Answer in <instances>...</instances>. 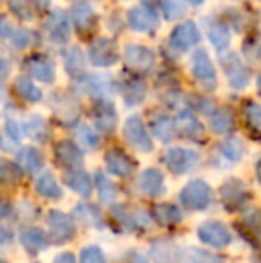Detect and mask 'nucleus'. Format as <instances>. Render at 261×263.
<instances>
[{
  "instance_id": "obj_8",
  "label": "nucleus",
  "mask_w": 261,
  "mask_h": 263,
  "mask_svg": "<svg viewBox=\"0 0 261 263\" xmlns=\"http://www.w3.org/2000/svg\"><path fill=\"white\" fill-rule=\"evenodd\" d=\"M45 31L54 45H66L72 34V20L68 13L63 9H54L47 18Z\"/></svg>"
},
{
  "instance_id": "obj_17",
  "label": "nucleus",
  "mask_w": 261,
  "mask_h": 263,
  "mask_svg": "<svg viewBox=\"0 0 261 263\" xmlns=\"http://www.w3.org/2000/svg\"><path fill=\"white\" fill-rule=\"evenodd\" d=\"M206 36H208L209 43L218 54H224L231 47V31L224 22L213 20L206 25Z\"/></svg>"
},
{
  "instance_id": "obj_49",
  "label": "nucleus",
  "mask_w": 261,
  "mask_h": 263,
  "mask_svg": "<svg viewBox=\"0 0 261 263\" xmlns=\"http://www.w3.org/2000/svg\"><path fill=\"white\" fill-rule=\"evenodd\" d=\"M16 4H13V9L16 14H20L22 18H25V20H29V18H32V13L31 11H25V7H27V2H24V0H14Z\"/></svg>"
},
{
  "instance_id": "obj_4",
  "label": "nucleus",
  "mask_w": 261,
  "mask_h": 263,
  "mask_svg": "<svg viewBox=\"0 0 261 263\" xmlns=\"http://www.w3.org/2000/svg\"><path fill=\"white\" fill-rule=\"evenodd\" d=\"M126 20L134 32H154L159 27V14L145 4L131 6L126 13Z\"/></svg>"
},
{
  "instance_id": "obj_41",
  "label": "nucleus",
  "mask_w": 261,
  "mask_h": 263,
  "mask_svg": "<svg viewBox=\"0 0 261 263\" xmlns=\"http://www.w3.org/2000/svg\"><path fill=\"white\" fill-rule=\"evenodd\" d=\"M244 118L252 131L261 133V104L254 101H249L244 106Z\"/></svg>"
},
{
  "instance_id": "obj_11",
  "label": "nucleus",
  "mask_w": 261,
  "mask_h": 263,
  "mask_svg": "<svg viewBox=\"0 0 261 263\" xmlns=\"http://www.w3.org/2000/svg\"><path fill=\"white\" fill-rule=\"evenodd\" d=\"M47 224H49V233L56 242H68L75 235V226L73 220L66 213L59 210H52L47 215Z\"/></svg>"
},
{
  "instance_id": "obj_22",
  "label": "nucleus",
  "mask_w": 261,
  "mask_h": 263,
  "mask_svg": "<svg viewBox=\"0 0 261 263\" xmlns=\"http://www.w3.org/2000/svg\"><path fill=\"white\" fill-rule=\"evenodd\" d=\"M106 166L111 174H115L116 177H126L131 174L132 170V161L124 151L120 149H111L106 153Z\"/></svg>"
},
{
  "instance_id": "obj_20",
  "label": "nucleus",
  "mask_w": 261,
  "mask_h": 263,
  "mask_svg": "<svg viewBox=\"0 0 261 263\" xmlns=\"http://www.w3.org/2000/svg\"><path fill=\"white\" fill-rule=\"evenodd\" d=\"M52 107L56 111L57 118L66 125L73 124L79 118V104H77V101H73L72 97H68L65 93L56 95V99L52 101Z\"/></svg>"
},
{
  "instance_id": "obj_48",
  "label": "nucleus",
  "mask_w": 261,
  "mask_h": 263,
  "mask_svg": "<svg viewBox=\"0 0 261 263\" xmlns=\"http://www.w3.org/2000/svg\"><path fill=\"white\" fill-rule=\"evenodd\" d=\"M14 32V27L11 25V22L6 16L0 14V38H11Z\"/></svg>"
},
{
  "instance_id": "obj_52",
  "label": "nucleus",
  "mask_w": 261,
  "mask_h": 263,
  "mask_svg": "<svg viewBox=\"0 0 261 263\" xmlns=\"http://www.w3.org/2000/svg\"><path fill=\"white\" fill-rule=\"evenodd\" d=\"M185 4H188V6H193V7H197V6H202V4L206 2V0H183Z\"/></svg>"
},
{
  "instance_id": "obj_36",
  "label": "nucleus",
  "mask_w": 261,
  "mask_h": 263,
  "mask_svg": "<svg viewBox=\"0 0 261 263\" xmlns=\"http://www.w3.org/2000/svg\"><path fill=\"white\" fill-rule=\"evenodd\" d=\"M25 133L31 136L32 140H47L49 138V125H47L45 118L39 115H31L25 122Z\"/></svg>"
},
{
  "instance_id": "obj_24",
  "label": "nucleus",
  "mask_w": 261,
  "mask_h": 263,
  "mask_svg": "<svg viewBox=\"0 0 261 263\" xmlns=\"http://www.w3.org/2000/svg\"><path fill=\"white\" fill-rule=\"evenodd\" d=\"M16 165L20 166V170H24V172H38L39 168L43 166V156L42 153H39L38 149H34V147H24V149H20L16 153Z\"/></svg>"
},
{
  "instance_id": "obj_43",
  "label": "nucleus",
  "mask_w": 261,
  "mask_h": 263,
  "mask_svg": "<svg viewBox=\"0 0 261 263\" xmlns=\"http://www.w3.org/2000/svg\"><path fill=\"white\" fill-rule=\"evenodd\" d=\"M186 263H224V258L208 253V251L192 247V249L186 253Z\"/></svg>"
},
{
  "instance_id": "obj_13",
  "label": "nucleus",
  "mask_w": 261,
  "mask_h": 263,
  "mask_svg": "<svg viewBox=\"0 0 261 263\" xmlns=\"http://www.w3.org/2000/svg\"><path fill=\"white\" fill-rule=\"evenodd\" d=\"M198 238L208 246L215 247V249H222V247L231 243V233L220 222H204L198 228Z\"/></svg>"
},
{
  "instance_id": "obj_9",
  "label": "nucleus",
  "mask_w": 261,
  "mask_h": 263,
  "mask_svg": "<svg viewBox=\"0 0 261 263\" xmlns=\"http://www.w3.org/2000/svg\"><path fill=\"white\" fill-rule=\"evenodd\" d=\"M163 161L172 172L181 176V174L195 168L198 163V154L192 149H185V147H172L165 153Z\"/></svg>"
},
{
  "instance_id": "obj_29",
  "label": "nucleus",
  "mask_w": 261,
  "mask_h": 263,
  "mask_svg": "<svg viewBox=\"0 0 261 263\" xmlns=\"http://www.w3.org/2000/svg\"><path fill=\"white\" fill-rule=\"evenodd\" d=\"M14 90L25 102H31V104H36L43 99V91L32 83L29 76H18L14 79Z\"/></svg>"
},
{
  "instance_id": "obj_5",
  "label": "nucleus",
  "mask_w": 261,
  "mask_h": 263,
  "mask_svg": "<svg viewBox=\"0 0 261 263\" xmlns=\"http://www.w3.org/2000/svg\"><path fill=\"white\" fill-rule=\"evenodd\" d=\"M88 61L97 68H109V66L116 65L118 61V47H116L115 40L111 38H102L95 40L91 43L90 50H88Z\"/></svg>"
},
{
  "instance_id": "obj_1",
  "label": "nucleus",
  "mask_w": 261,
  "mask_h": 263,
  "mask_svg": "<svg viewBox=\"0 0 261 263\" xmlns=\"http://www.w3.org/2000/svg\"><path fill=\"white\" fill-rule=\"evenodd\" d=\"M190 72L204 91H215L218 88V73L206 49H197L190 58Z\"/></svg>"
},
{
  "instance_id": "obj_15",
  "label": "nucleus",
  "mask_w": 261,
  "mask_h": 263,
  "mask_svg": "<svg viewBox=\"0 0 261 263\" xmlns=\"http://www.w3.org/2000/svg\"><path fill=\"white\" fill-rule=\"evenodd\" d=\"M220 199H222L224 206L227 210L234 211V210H240L247 202L249 192L244 183H240L238 179H231L220 188Z\"/></svg>"
},
{
  "instance_id": "obj_18",
  "label": "nucleus",
  "mask_w": 261,
  "mask_h": 263,
  "mask_svg": "<svg viewBox=\"0 0 261 263\" xmlns=\"http://www.w3.org/2000/svg\"><path fill=\"white\" fill-rule=\"evenodd\" d=\"M138 186L149 197H157L165 192V177L157 168H147L139 174Z\"/></svg>"
},
{
  "instance_id": "obj_42",
  "label": "nucleus",
  "mask_w": 261,
  "mask_h": 263,
  "mask_svg": "<svg viewBox=\"0 0 261 263\" xmlns=\"http://www.w3.org/2000/svg\"><path fill=\"white\" fill-rule=\"evenodd\" d=\"M77 138H79L81 145L88 151H95L98 147V135L90 125H81L79 131H77Z\"/></svg>"
},
{
  "instance_id": "obj_16",
  "label": "nucleus",
  "mask_w": 261,
  "mask_h": 263,
  "mask_svg": "<svg viewBox=\"0 0 261 263\" xmlns=\"http://www.w3.org/2000/svg\"><path fill=\"white\" fill-rule=\"evenodd\" d=\"M175 129L190 140L204 138V125L190 109H181L175 117Z\"/></svg>"
},
{
  "instance_id": "obj_54",
  "label": "nucleus",
  "mask_w": 261,
  "mask_h": 263,
  "mask_svg": "<svg viewBox=\"0 0 261 263\" xmlns=\"http://www.w3.org/2000/svg\"><path fill=\"white\" fill-rule=\"evenodd\" d=\"M34 4H38V6H47V4L50 2V0H32Z\"/></svg>"
},
{
  "instance_id": "obj_37",
  "label": "nucleus",
  "mask_w": 261,
  "mask_h": 263,
  "mask_svg": "<svg viewBox=\"0 0 261 263\" xmlns=\"http://www.w3.org/2000/svg\"><path fill=\"white\" fill-rule=\"evenodd\" d=\"M157 7H159L161 14L170 22L179 20L186 13V6L183 0H157Z\"/></svg>"
},
{
  "instance_id": "obj_34",
  "label": "nucleus",
  "mask_w": 261,
  "mask_h": 263,
  "mask_svg": "<svg viewBox=\"0 0 261 263\" xmlns=\"http://www.w3.org/2000/svg\"><path fill=\"white\" fill-rule=\"evenodd\" d=\"M211 131L215 135H227V133L233 131L234 127V118L233 115L229 113L227 109H215L211 113Z\"/></svg>"
},
{
  "instance_id": "obj_45",
  "label": "nucleus",
  "mask_w": 261,
  "mask_h": 263,
  "mask_svg": "<svg viewBox=\"0 0 261 263\" xmlns=\"http://www.w3.org/2000/svg\"><path fill=\"white\" fill-rule=\"evenodd\" d=\"M81 263H106L104 254L98 247L90 246L81 251Z\"/></svg>"
},
{
  "instance_id": "obj_56",
  "label": "nucleus",
  "mask_w": 261,
  "mask_h": 263,
  "mask_svg": "<svg viewBox=\"0 0 261 263\" xmlns=\"http://www.w3.org/2000/svg\"><path fill=\"white\" fill-rule=\"evenodd\" d=\"M258 54L261 55V42H259V45H258Z\"/></svg>"
},
{
  "instance_id": "obj_6",
  "label": "nucleus",
  "mask_w": 261,
  "mask_h": 263,
  "mask_svg": "<svg viewBox=\"0 0 261 263\" xmlns=\"http://www.w3.org/2000/svg\"><path fill=\"white\" fill-rule=\"evenodd\" d=\"M170 47L177 52H188L190 49L197 47L200 43V29L195 22L188 20L183 24L175 25L170 32Z\"/></svg>"
},
{
  "instance_id": "obj_51",
  "label": "nucleus",
  "mask_w": 261,
  "mask_h": 263,
  "mask_svg": "<svg viewBox=\"0 0 261 263\" xmlns=\"http://www.w3.org/2000/svg\"><path fill=\"white\" fill-rule=\"evenodd\" d=\"M54 263H75V258H73V254H70V253H61L54 258Z\"/></svg>"
},
{
  "instance_id": "obj_53",
  "label": "nucleus",
  "mask_w": 261,
  "mask_h": 263,
  "mask_svg": "<svg viewBox=\"0 0 261 263\" xmlns=\"http://www.w3.org/2000/svg\"><path fill=\"white\" fill-rule=\"evenodd\" d=\"M256 176H258V181L261 183V159L256 163Z\"/></svg>"
},
{
  "instance_id": "obj_35",
  "label": "nucleus",
  "mask_w": 261,
  "mask_h": 263,
  "mask_svg": "<svg viewBox=\"0 0 261 263\" xmlns=\"http://www.w3.org/2000/svg\"><path fill=\"white\" fill-rule=\"evenodd\" d=\"M218 153L229 161H240L245 153V145L240 138L231 136V138H226L218 143Z\"/></svg>"
},
{
  "instance_id": "obj_12",
  "label": "nucleus",
  "mask_w": 261,
  "mask_h": 263,
  "mask_svg": "<svg viewBox=\"0 0 261 263\" xmlns=\"http://www.w3.org/2000/svg\"><path fill=\"white\" fill-rule=\"evenodd\" d=\"M25 72L31 79L50 84L56 81V65L47 55H32L25 63Z\"/></svg>"
},
{
  "instance_id": "obj_30",
  "label": "nucleus",
  "mask_w": 261,
  "mask_h": 263,
  "mask_svg": "<svg viewBox=\"0 0 261 263\" xmlns=\"http://www.w3.org/2000/svg\"><path fill=\"white\" fill-rule=\"evenodd\" d=\"M152 215H154V220H156L157 224L167 226V228L181 224V220H183L181 210H179L177 206H174V204H168V202L157 204L156 208H154Z\"/></svg>"
},
{
  "instance_id": "obj_46",
  "label": "nucleus",
  "mask_w": 261,
  "mask_h": 263,
  "mask_svg": "<svg viewBox=\"0 0 261 263\" xmlns=\"http://www.w3.org/2000/svg\"><path fill=\"white\" fill-rule=\"evenodd\" d=\"M192 101H195V102H192L193 107H195L197 111H200V113H204V115H211L213 111L216 109L215 104H213V101H209V99L200 97V95H193Z\"/></svg>"
},
{
  "instance_id": "obj_57",
  "label": "nucleus",
  "mask_w": 261,
  "mask_h": 263,
  "mask_svg": "<svg viewBox=\"0 0 261 263\" xmlns=\"http://www.w3.org/2000/svg\"><path fill=\"white\" fill-rule=\"evenodd\" d=\"M138 263H145V261H143V260H139V258H138Z\"/></svg>"
},
{
  "instance_id": "obj_14",
  "label": "nucleus",
  "mask_w": 261,
  "mask_h": 263,
  "mask_svg": "<svg viewBox=\"0 0 261 263\" xmlns=\"http://www.w3.org/2000/svg\"><path fill=\"white\" fill-rule=\"evenodd\" d=\"M93 120L101 133L109 135V133L115 131L116 124H118V115H116V109H115V106H113V102H109L108 99H104V97L95 102Z\"/></svg>"
},
{
  "instance_id": "obj_38",
  "label": "nucleus",
  "mask_w": 261,
  "mask_h": 263,
  "mask_svg": "<svg viewBox=\"0 0 261 263\" xmlns=\"http://www.w3.org/2000/svg\"><path fill=\"white\" fill-rule=\"evenodd\" d=\"M95 183H97V190H98V197H101L102 202H113L116 197V190H115V184L108 179V176L102 172L95 174Z\"/></svg>"
},
{
  "instance_id": "obj_7",
  "label": "nucleus",
  "mask_w": 261,
  "mask_h": 263,
  "mask_svg": "<svg viewBox=\"0 0 261 263\" xmlns=\"http://www.w3.org/2000/svg\"><path fill=\"white\" fill-rule=\"evenodd\" d=\"M211 197H213L211 188L200 179L190 181L181 190V202L185 204V208L193 211H200L208 208L211 204Z\"/></svg>"
},
{
  "instance_id": "obj_26",
  "label": "nucleus",
  "mask_w": 261,
  "mask_h": 263,
  "mask_svg": "<svg viewBox=\"0 0 261 263\" xmlns=\"http://www.w3.org/2000/svg\"><path fill=\"white\" fill-rule=\"evenodd\" d=\"M120 93L127 106H138L147 95V84L142 79H129L120 86Z\"/></svg>"
},
{
  "instance_id": "obj_3",
  "label": "nucleus",
  "mask_w": 261,
  "mask_h": 263,
  "mask_svg": "<svg viewBox=\"0 0 261 263\" xmlns=\"http://www.w3.org/2000/svg\"><path fill=\"white\" fill-rule=\"evenodd\" d=\"M124 136H126L127 143L138 153H152L154 143L150 135L147 133V127L143 124V120L138 117V115H131L129 118L124 124Z\"/></svg>"
},
{
  "instance_id": "obj_27",
  "label": "nucleus",
  "mask_w": 261,
  "mask_h": 263,
  "mask_svg": "<svg viewBox=\"0 0 261 263\" xmlns=\"http://www.w3.org/2000/svg\"><path fill=\"white\" fill-rule=\"evenodd\" d=\"M81 88H84V91L90 95H98V97H104L106 93L111 88V79L108 76H102V73H84L83 79H81Z\"/></svg>"
},
{
  "instance_id": "obj_19",
  "label": "nucleus",
  "mask_w": 261,
  "mask_h": 263,
  "mask_svg": "<svg viewBox=\"0 0 261 263\" xmlns=\"http://www.w3.org/2000/svg\"><path fill=\"white\" fill-rule=\"evenodd\" d=\"M150 258L154 263H179L181 251L172 240H156L150 246Z\"/></svg>"
},
{
  "instance_id": "obj_44",
  "label": "nucleus",
  "mask_w": 261,
  "mask_h": 263,
  "mask_svg": "<svg viewBox=\"0 0 261 263\" xmlns=\"http://www.w3.org/2000/svg\"><path fill=\"white\" fill-rule=\"evenodd\" d=\"M32 42H34V32H32L31 29H14L13 36H11V43H13V47L18 50L29 47Z\"/></svg>"
},
{
  "instance_id": "obj_55",
  "label": "nucleus",
  "mask_w": 261,
  "mask_h": 263,
  "mask_svg": "<svg viewBox=\"0 0 261 263\" xmlns=\"http://www.w3.org/2000/svg\"><path fill=\"white\" fill-rule=\"evenodd\" d=\"M256 84H258V91L261 93V76L258 77V81H256Z\"/></svg>"
},
{
  "instance_id": "obj_10",
  "label": "nucleus",
  "mask_w": 261,
  "mask_h": 263,
  "mask_svg": "<svg viewBox=\"0 0 261 263\" xmlns=\"http://www.w3.org/2000/svg\"><path fill=\"white\" fill-rule=\"evenodd\" d=\"M124 61L126 65L132 70H139V72H145L150 70L156 63V54L145 45H139V43H129L124 49Z\"/></svg>"
},
{
  "instance_id": "obj_40",
  "label": "nucleus",
  "mask_w": 261,
  "mask_h": 263,
  "mask_svg": "<svg viewBox=\"0 0 261 263\" xmlns=\"http://www.w3.org/2000/svg\"><path fill=\"white\" fill-rule=\"evenodd\" d=\"M22 177L20 166L16 165V161H9V159H0V181L6 184H14L18 183Z\"/></svg>"
},
{
  "instance_id": "obj_47",
  "label": "nucleus",
  "mask_w": 261,
  "mask_h": 263,
  "mask_svg": "<svg viewBox=\"0 0 261 263\" xmlns=\"http://www.w3.org/2000/svg\"><path fill=\"white\" fill-rule=\"evenodd\" d=\"M6 133L13 142H18V140L22 138V127L14 118H9V117L6 118Z\"/></svg>"
},
{
  "instance_id": "obj_32",
  "label": "nucleus",
  "mask_w": 261,
  "mask_h": 263,
  "mask_svg": "<svg viewBox=\"0 0 261 263\" xmlns=\"http://www.w3.org/2000/svg\"><path fill=\"white\" fill-rule=\"evenodd\" d=\"M86 54L77 45L70 47L65 54V68L70 76H84V66H86Z\"/></svg>"
},
{
  "instance_id": "obj_28",
  "label": "nucleus",
  "mask_w": 261,
  "mask_h": 263,
  "mask_svg": "<svg viewBox=\"0 0 261 263\" xmlns=\"http://www.w3.org/2000/svg\"><path fill=\"white\" fill-rule=\"evenodd\" d=\"M150 129H152V135L156 138H159L161 142H170L175 136V120H172L167 115H154L152 120H150Z\"/></svg>"
},
{
  "instance_id": "obj_2",
  "label": "nucleus",
  "mask_w": 261,
  "mask_h": 263,
  "mask_svg": "<svg viewBox=\"0 0 261 263\" xmlns=\"http://www.w3.org/2000/svg\"><path fill=\"white\" fill-rule=\"evenodd\" d=\"M222 68L226 72L227 83L233 90L242 91L251 84V68L245 65V61L236 52L222 55Z\"/></svg>"
},
{
  "instance_id": "obj_50",
  "label": "nucleus",
  "mask_w": 261,
  "mask_h": 263,
  "mask_svg": "<svg viewBox=\"0 0 261 263\" xmlns=\"http://www.w3.org/2000/svg\"><path fill=\"white\" fill-rule=\"evenodd\" d=\"M9 73H11V63H9V59L7 58H2L0 55V84L4 83V81L9 77Z\"/></svg>"
},
{
  "instance_id": "obj_39",
  "label": "nucleus",
  "mask_w": 261,
  "mask_h": 263,
  "mask_svg": "<svg viewBox=\"0 0 261 263\" xmlns=\"http://www.w3.org/2000/svg\"><path fill=\"white\" fill-rule=\"evenodd\" d=\"M75 217L77 220H81L83 224H90L95 228H101V211L91 204H79L75 208Z\"/></svg>"
},
{
  "instance_id": "obj_25",
  "label": "nucleus",
  "mask_w": 261,
  "mask_h": 263,
  "mask_svg": "<svg viewBox=\"0 0 261 263\" xmlns=\"http://www.w3.org/2000/svg\"><path fill=\"white\" fill-rule=\"evenodd\" d=\"M20 242L29 253L38 254L47 247V236L39 228L31 226V228H25L24 231L20 233Z\"/></svg>"
},
{
  "instance_id": "obj_23",
  "label": "nucleus",
  "mask_w": 261,
  "mask_h": 263,
  "mask_svg": "<svg viewBox=\"0 0 261 263\" xmlns=\"http://www.w3.org/2000/svg\"><path fill=\"white\" fill-rule=\"evenodd\" d=\"M65 183L70 190H73L75 194L83 195V197H88L91 192V179L84 170L81 168H70L68 172L65 174Z\"/></svg>"
},
{
  "instance_id": "obj_33",
  "label": "nucleus",
  "mask_w": 261,
  "mask_h": 263,
  "mask_svg": "<svg viewBox=\"0 0 261 263\" xmlns=\"http://www.w3.org/2000/svg\"><path fill=\"white\" fill-rule=\"evenodd\" d=\"M34 188L39 195H43V197H49V199L61 197V188H59V184H57V181L52 172H43L42 176L36 179Z\"/></svg>"
},
{
  "instance_id": "obj_58",
  "label": "nucleus",
  "mask_w": 261,
  "mask_h": 263,
  "mask_svg": "<svg viewBox=\"0 0 261 263\" xmlns=\"http://www.w3.org/2000/svg\"><path fill=\"white\" fill-rule=\"evenodd\" d=\"M0 263H6V261H2V260H0Z\"/></svg>"
},
{
  "instance_id": "obj_21",
  "label": "nucleus",
  "mask_w": 261,
  "mask_h": 263,
  "mask_svg": "<svg viewBox=\"0 0 261 263\" xmlns=\"http://www.w3.org/2000/svg\"><path fill=\"white\" fill-rule=\"evenodd\" d=\"M56 159L65 166L77 168L83 163V153L72 140H61L56 145Z\"/></svg>"
},
{
  "instance_id": "obj_31",
  "label": "nucleus",
  "mask_w": 261,
  "mask_h": 263,
  "mask_svg": "<svg viewBox=\"0 0 261 263\" xmlns=\"http://www.w3.org/2000/svg\"><path fill=\"white\" fill-rule=\"evenodd\" d=\"M70 20L73 22V25H75L79 31L91 27V24L95 22V11H93V7H91V4L77 2L75 6L72 7V11H70Z\"/></svg>"
}]
</instances>
